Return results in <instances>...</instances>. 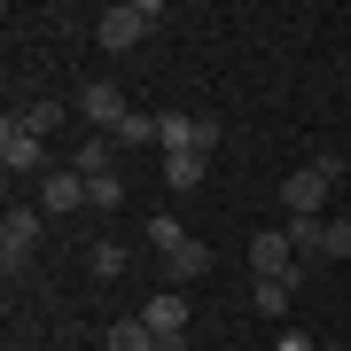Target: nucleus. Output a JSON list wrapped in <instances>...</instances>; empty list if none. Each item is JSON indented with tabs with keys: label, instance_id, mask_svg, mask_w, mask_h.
Segmentation results:
<instances>
[{
	"label": "nucleus",
	"instance_id": "f257e3e1",
	"mask_svg": "<svg viewBox=\"0 0 351 351\" xmlns=\"http://www.w3.org/2000/svg\"><path fill=\"white\" fill-rule=\"evenodd\" d=\"M336 180H343V156L328 149V156H313V164H304V172H289V180H281V211H289V219H320Z\"/></svg>",
	"mask_w": 351,
	"mask_h": 351
},
{
	"label": "nucleus",
	"instance_id": "f03ea898",
	"mask_svg": "<svg viewBox=\"0 0 351 351\" xmlns=\"http://www.w3.org/2000/svg\"><path fill=\"white\" fill-rule=\"evenodd\" d=\"M164 24V0H117V8H101V24H94V39L110 55H125V47H141V39H149Z\"/></svg>",
	"mask_w": 351,
	"mask_h": 351
},
{
	"label": "nucleus",
	"instance_id": "7ed1b4c3",
	"mask_svg": "<svg viewBox=\"0 0 351 351\" xmlns=\"http://www.w3.org/2000/svg\"><path fill=\"white\" fill-rule=\"evenodd\" d=\"M250 274L297 289V242H289V226H258V234H250Z\"/></svg>",
	"mask_w": 351,
	"mask_h": 351
},
{
	"label": "nucleus",
	"instance_id": "20e7f679",
	"mask_svg": "<svg viewBox=\"0 0 351 351\" xmlns=\"http://www.w3.org/2000/svg\"><path fill=\"white\" fill-rule=\"evenodd\" d=\"M39 219H47L39 203H16V211L0 219V258H8V274H24V265H32V250H39Z\"/></svg>",
	"mask_w": 351,
	"mask_h": 351
},
{
	"label": "nucleus",
	"instance_id": "39448f33",
	"mask_svg": "<svg viewBox=\"0 0 351 351\" xmlns=\"http://www.w3.org/2000/svg\"><path fill=\"white\" fill-rule=\"evenodd\" d=\"M78 110L94 117V133H117L133 101H125V86H117V78H78Z\"/></svg>",
	"mask_w": 351,
	"mask_h": 351
},
{
	"label": "nucleus",
	"instance_id": "423d86ee",
	"mask_svg": "<svg viewBox=\"0 0 351 351\" xmlns=\"http://www.w3.org/2000/svg\"><path fill=\"white\" fill-rule=\"evenodd\" d=\"M0 172H8V180H32V172L47 180V172H55V164H47V149H39V141L16 125V117L0 125Z\"/></svg>",
	"mask_w": 351,
	"mask_h": 351
},
{
	"label": "nucleus",
	"instance_id": "0eeeda50",
	"mask_svg": "<svg viewBox=\"0 0 351 351\" xmlns=\"http://www.w3.org/2000/svg\"><path fill=\"white\" fill-rule=\"evenodd\" d=\"M39 211H86V180H78L71 164H55V172L39 180Z\"/></svg>",
	"mask_w": 351,
	"mask_h": 351
},
{
	"label": "nucleus",
	"instance_id": "6e6552de",
	"mask_svg": "<svg viewBox=\"0 0 351 351\" xmlns=\"http://www.w3.org/2000/svg\"><path fill=\"white\" fill-rule=\"evenodd\" d=\"M141 320H149V336H180V328H188V297H180V289H156V297L141 304Z\"/></svg>",
	"mask_w": 351,
	"mask_h": 351
},
{
	"label": "nucleus",
	"instance_id": "1a4fd4ad",
	"mask_svg": "<svg viewBox=\"0 0 351 351\" xmlns=\"http://www.w3.org/2000/svg\"><path fill=\"white\" fill-rule=\"evenodd\" d=\"M71 172H78V180H110V172H117V141H110V133H94V141H78V156H71Z\"/></svg>",
	"mask_w": 351,
	"mask_h": 351
},
{
	"label": "nucleus",
	"instance_id": "9d476101",
	"mask_svg": "<svg viewBox=\"0 0 351 351\" xmlns=\"http://www.w3.org/2000/svg\"><path fill=\"white\" fill-rule=\"evenodd\" d=\"M203 172H211V156H195V149L164 156V188H172V195H188V188H203Z\"/></svg>",
	"mask_w": 351,
	"mask_h": 351
},
{
	"label": "nucleus",
	"instance_id": "9b49d317",
	"mask_svg": "<svg viewBox=\"0 0 351 351\" xmlns=\"http://www.w3.org/2000/svg\"><path fill=\"white\" fill-rule=\"evenodd\" d=\"M141 242H149V250H156V258H172V250H180V242H188V226H180L172 211H149V219H141Z\"/></svg>",
	"mask_w": 351,
	"mask_h": 351
},
{
	"label": "nucleus",
	"instance_id": "f8f14e48",
	"mask_svg": "<svg viewBox=\"0 0 351 351\" xmlns=\"http://www.w3.org/2000/svg\"><path fill=\"white\" fill-rule=\"evenodd\" d=\"M164 274H172V281H195V274H211V242H195V234H188L172 258H164Z\"/></svg>",
	"mask_w": 351,
	"mask_h": 351
},
{
	"label": "nucleus",
	"instance_id": "ddd939ff",
	"mask_svg": "<svg viewBox=\"0 0 351 351\" xmlns=\"http://www.w3.org/2000/svg\"><path fill=\"white\" fill-rule=\"evenodd\" d=\"M156 149H164V156L195 149V117H188V110H164V117H156Z\"/></svg>",
	"mask_w": 351,
	"mask_h": 351
},
{
	"label": "nucleus",
	"instance_id": "4468645a",
	"mask_svg": "<svg viewBox=\"0 0 351 351\" xmlns=\"http://www.w3.org/2000/svg\"><path fill=\"white\" fill-rule=\"evenodd\" d=\"M125 265H133L125 242H94V250H86V274H94V281H125Z\"/></svg>",
	"mask_w": 351,
	"mask_h": 351
},
{
	"label": "nucleus",
	"instance_id": "2eb2a0df",
	"mask_svg": "<svg viewBox=\"0 0 351 351\" xmlns=\"http://www.w3.org/2000/svg\"><path fill=\"white\" fill-rule=\"evenodd\" d=\"M101 351H156V336H149V320L133 313V320H117L110 336H101Z\"/></svg>",
	"mask_w": 351,
	"mask_h": 351
},
{
	"label": "nucleus",
	"instance_id": "dca6fc26",
	"mask_svg": "<svg viewBox=\"0 0 351 351\" xmlns=\"http://www.w3.org/2000/svg\"><path fill=\"white\" fill-rule=\"evenodd\" d=\"M110 141H117V149H156V117L149 110H125V125H117Z\"/></svg>",
	"mask_w": 351,
	"mask_h": 351
},
{
	"label": "nucleus",
	"instance_id": "f3484780",
	"mask_svg": "<svg viewBox=\"0 0 351 351\" xmlns=\"http://www.w3.org/2000/svg\"><path fill=\"white\" fill-rule=\"evenodd\" d=\"M16 125H24L32 141H47L55 125H63V101H32V110H24V117H16Z\"/></svg>",
	"mask_w": 351,
	"mask_h": 351
},
{
	"label": "nucleus",
	"instance_id": "a211bd4d",
	"mask_svg": "<svg viewBox=\"0 0 351 351\" xmlns=\"http://www.w3.org/2000/svg\"><path fill=\"white\" fill-rule=\"evenodd\" d=\"M86 211H125V180H86Z\"/></svg>",
	"mask_w": 351,
	"mask_h": 351
},
{
	"label": "nucleus",
	"instance_id": "6ab92c4d",
	"mask_svg": "<svg viewBox=\"0 0 351 351\" xmlns=\"http://www.w3.org/2000/svg\"><path fill=\"white\" fill-rule=\"evenodd\" d=\"M250 304H258L265 320H281V313H289V281H258V289H250Z\"/></svg>",
	"mask_w": 351,
	"mask_h": 351
},
{
	"label": "nucleus",
	"instance_id": "aec40b11",
	"mask_svg": "<svg viewBox=\"0 0 351 351\" xmlns=\"http://www.w3.org/2000/svg\"><path fill=\"white\" fill-rule=\"evenodd\" d=\"M320 258H351V219H320Z\"/></svg>",
	"mask_w": 351,
	"mask_h": 351
},
{
	"label": "nucleus",
	"instance_id": "412c9836",
	"mask_svg": "<svg viewBox=\"0 0 351 351\" xmlns=\"http://www.w3.org/2000/svg\"><path fill=\"white\" fill-rule=\"evenodd\" d=\"M289 242H297V258H320V219H289Z\"/></svg>",
	"mask_w": 351,
	"mask_h": 351
},
{
	"label": "nucleus",
	"instance_id": "4be33fe9",
	"mask_svg": "<svg viewBox=\"0 0 351 351\" xmlns=\"http://www.w3.org/2000/svg\"><path fill=\"white\" fill-rule=\"evenodd\" d=\"M281 351H320V343L313 336H281Z\"/></svg>",
	"mask_w": 351,
	"mask_h": 351
},
{
	"label": "nucleus",
	"instance_id": "5701e85b",
	"mask_svg": "<svg viewBox=\"0 0 351 351\" xmlns=\"http://www.w3.org/2000/svg\"><path fill=\"white\" fill-rule=\"evenodd\" d=\"M156 351H188V336H156Z\"/></svg>",
	"mask_w": 351,
	"mask_h": 351
},
{
	"label": "nucleus",
	"instance_id": "b1692460",
	"mask_svg": "<svg viewBox=\"0 0 351 351\" xmlns=\"http://www.w3.org/2000/svg\"><path fill=\"white\" fill-rule=\"evenodd\" d=\"M320 351H351V343H320Z\"/></svg>",
	"mask_w": 351,
	"mask_h": 351
}]
</instances>
